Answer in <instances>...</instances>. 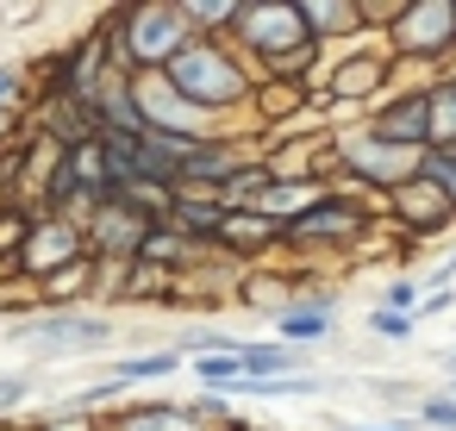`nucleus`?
<instances>
[{"instance_id": "f257e3e1", "label": "nucleus", "mask_w": 456, "mask_h": 431, "mask_svg": "<svg viewBox=\"0 0 456 431\" xmlns=\"http://www.w3.org/2000/svg\"><path fill=\"white\" fill-rule=\"evenodd\" d=\"M163 82H169L194 113H219V107H238V101L250 94V76H244L213 38H194V45L163 69Z\"/></svg>"}, {"instance_id": "f03ea898", "label": "nucleus", "mask_w": 456, "mask_h": 431, "mask_svg": "<svg viewBox=\"0 0 456 431\" xmlns=\"http://www.w3.org/2000/svg\"><path fill=\"white\" fill-rule=\"evenodd\" d=\"M126 57L138 63V69H169L200 32L182 20V7H138V13H126Z\"/></svg>"}, {"instance_id": "7ed1b4c3", "label": "nucleus", "mask_w": 456, "mask_h": 431, "mask_svg": "<svg viewBox=\"0 0 456 431\" xmlns=\"http://www.w3.org/2000/svg\"><path fill=\"white\" fill-rule=\"evenodd\" d=\"M232 26H238V38H244L250 51H263V63H269V69L313 45V32H306V20H300V7H281V0H269V7H238V20H232Z\"/></svg>"}, {"instance_id": "20e7f679", "label": "nucleus", "mask_w": 456, "mask_h": 431, "mask_svg": "<svg viewBox=\"0 0 456 431\" xmlns=\"http://www.w3.org/2000/svg\"><path fill=\"white\" fill-rule=\"evenodd\" d=\"M394 51L400 57H444V51H456V0H419V7H400Z\"/></svg>"}, {"instance_id": "39448f33", "label": "nucleus", "mask_w": 456, "mask_h": 431, "mask_svg": "<svg viewBox=\"0 0 456 431\" xmlns=\"http://www.w3.org/2000/svg\"><path fill=\"white\" fill-rule=\"evenodd\" d=\"M419 157H425V150H400V144H381L375 132H362V138H344L338 169H350V175H362V182H375V188H406V182L419 175Z\"/></svg>"}, {"instance_id": "423d86ee", "label": "nucleus", "mask_w": 456, "mask_h": 431, "mask_svg": "<svg viewBox=\"0 0 456 431\" xmlns=\"http://www.w3.org/2000/svg\"><path fill=\"white\" fill-rule=\"evenodd\" d=\"M356 232H362V207L344 200V194H319L306 213H294L281 225V238H294V244H344Z\"/></svg>"}, {"instance_id": "0eeeda50", "label": "nucleus", "mask_w": 456, "mask_h": 431, "mask_svg": "<svg viewBox=\"0 0 456 431\" xmlns=\"http://www.w3.org/2000/svg\"><path fill=\"white\" fill-rule=\"evenodd\" d=\"M369 132H375L381 144H400V150H431V94L412 88V94L387 101V107L369 119Z\"/></svg>"}, {"instance_id": "6e6552de", "label": "nucleus", "mask_w": 456, "mask_h": 431, "mask_svg": "<svg viewBox=\"0 0 456 431\" xmlns=\"http://www.w3.org/2000/svg\"><path fill=\"white\" fill-rule=\"evenodd\" d=\"M144 238H151V219H144L132 200L113 194V200L94 207V250H126V256H138Z\"/></svg>"}, {"instance_id": "1a4fd4ad", "label": "nucleus", "mask_w": 456, "mask_h": 431, "mask_svg": "<svg viewBox=\"0 0 456 431\" xmlns=\"http://www.w3.org/2000/svg\"><path fill=\"white\" fill-rule=\"evenodd\" d=\"M26 331H32L45 350H88V344L107 337V319H88V313H45V319H32Z\"/></svg>"}, {"instance_id": "9d476101", "label": "nucleus", "mask_w": 456, "mask_h": 431, "mask_svg": "<svg viewBox=\"0 0 456 431\" xmlns=\"http://www.w3.org/2000/svg\"><path fill=\"white\" fill-rule=\"evenodd\" d=\"M394 207L406 213V225H412V232H444V225L456 219L450 194H444V188H431V182H406V188H394Z\"/></svg>"}, {"instance_id": "9b49d317", "label": "nucleus", "mask_w": 456, "mask_h": 431, "mask_svg": "<svg viewBox=\"0 0 456 431\" xmlns=\"http://www.w3.org/2000/svg\"><path fill=\"white\" fill-rule=\"evenodd\" d=\"M275 331H281V344H319L325 331H331V300H306V306H288L281 319H275Z\"/></svg>"}, {"instance_id": "f8f14e48", "label": "nucleus", "mask_w": 456, "mask_h": 431, "mask_svg": "<svg viewBox=\"0 0 456 431\" xmlns=\"http://www.w3.org/2000/svg\"><path fill=\"white\" fill-rule=\"evenodd\" d=\"M387 82V57H350L338 76H331V94L338 101H356V94H375Z\"/></svg>"}, {"instance_id": "ddd939ff", "label": "nucleus", "mask_w": 456, "mask_h": 431, "mask_svg": "<svg viewBox=\"0 0 456 431\" xmlns=\"http://www.w3.org/2000/svg\"><path fill=\"white\" fill-rule=\"evenodd\" d=\"M238 356H244V375H306L300 369V350L294 344H238Z\"/></svg>"}, {"instance_id": "4468645a", "label": "nucleus", "mask_w": 456, "mask_h": 431, "mask_svg": "<svg viewBox=\"0 0 456 431\" xmlns=\"http://www.w3.org/2000/svg\"><path fill=\"white\" fill-rule=\"evenodd\" d=\"M431 150L456 157V82H431Z\"/></svg>"}, {"instance_id": "2eb2a0df", "label": "nucleus", "mask_w": 456, "mask_h": 431, "mask_svg": "<svg viewBox=\"0 0 456 431\" xmlns=\"http://www.w3.org/2000/svg\"><path fill=\"white\" fill-rule=\"evenodd\" d=\"M219 238H225V244H238V250H256V244H269V238H275V219H263V213H232V207H225Z\"/></svg>"}, {"instance_id": "dca6fc26", "label": "nucleus", "mask_w": 456, "mask_h": 431, "mask_svg": "<svg viewBox=\"0 0 456 431\" xmlns=\"http://www.w3.org/2000/svg\"><path fill=\"white\" fill-rule=\"evenodd\" d=\"M175 225H182V238L194 232V238H219V225H225V207L213 200H175Z\"/></svg>"}, {"instance_id": "f3484780", "label": "nucleus", "mask_w": 456, "mask_h": 431, "mask_svg": "<svg viewBox=\"0 0 456 431\" xmlns=\"http://www.w3.org/2000/svg\"><path fill=\"white\" fill-rule=\"evenodd\" d=\"M194 375H200L213 394H232V387L244 381V356H238V350H225V356H194Z\"/></svg>"}, {"instance_id": "a211bd4d", "label": "nucleus", "mask_w": 456, "mask_h": 431, "mask_svg": "<svg viewBox=\"0 0 456 431\" xmlns=\"http://www.w3.org/2000/svg\"><path fill=\"white\" fill-rule=\"evenodd\" d=\"M300 20H306V32H313V38H338V32L362 26V13H356V7H300Z\"/></svg>"}, {"instance_id": "6ab92c4d", "label": "nucleus", "mask_w": 456, "mask_h": 431, "mask_svg": "<svg viewBox=\"0 0 456 431\" xmlns=\"http://www.w3.org/2000/svg\"><path fill=\"white\" fill-rule=\"evenodd\" d=\"M119 431H194V419L175 412V406H144V412H132Z\"/></svg>"}, {"instance_id": "aec40b11", "label": "nucleus", "mask_w": 456, "mask_h": 431, "mask_svg": "<svg viewBox=\"0 0 456 431\" xmlns=\"http://www.w3.org/2000/svg\"><path fill=\"white\" fill-rule=\"evenodd\" d=\"M169 369H175V356H169V350H157V356H132V362H119V369H113V381L126 387V381H151V375H169Z\"/></svg>"}, {"instance_id": "412c9836", "label": "nucleus", "mask_w": 456, "mask_h": 431, "mask_svg": "<svg viewBox=\"0 0 456 431\" xmlns=\"http://www.w3.org/2000/svg\"><path fill=\"white\" fill-rule=\"evenodd\" d=\"M412 325H419V319L387 313V306H375V313H369V331H375V337H387V344H406V337H412Z\"/></svg>"}, {"instance_id": "4be33fe9", "label": "nucleus", "mask_w": 456, "mask_h": 431, "mask_svg": "<svg viewBox=\"0 0 456 431\" xmlns=\"http://www.w3.org/2000/svg\"><path fill=\"white\" fill-rule=\"evenodd\" d=\"M419 300H425L419 281H387V294H381V306L387 313H406V319H419Z\"/></svg>"}, {"instance_id": "5701e85b", "label": "nucleus", "mask_w": 456, "mask_h": 431, "mask_svg": "<svg viewBox=\"0 0 456 431\" xmlns=\"http://www.w3.org/2000/svg\"><path fill=\"white\" fill-rule=\"evenodd\" d=\"M419 419H425V425H437V431H456V400H450V394H437V400H425V406H419Z\"/></svg>"}, {"instance_id": "b1692460", "label": "nucleus", "mask_w": 456, "mask_h": 431, "mask_svg": "<svg viewBox=\"0 0 456 431\" xmlns=\"http://www.w3.org/2000/svg\"><path fill=\"white\" fill-rule=\"evenodd\" d=\"M182 20H188V26H232L238 7H207V0H200V7H182Z\"/></svg>"}, {"instance_id": "393cba45", "label": "nucleus", "mask_w": 456, "mask_h": 431, "mask_svg": "<svg viewBox=\"0 0 456 431\" xmlns=\"http://www.w3.org/2000/svg\"><path fill=\"white\" fill-rule=\"evenodd\" d=\"M431 281H456V250H450V256H444V263L431 269Z\"/></svg>"}, {"instance_id": "a878e982", "label": "nucleus", "mask_w": 456, "mask_h": 431, "mask_svg": "<svg viewBox=\"0 0 456 431\" xmlns=\"http://www.w3.org/2000/svg\"><path fill=\"white\" fill-rule=\"evenodd\" d=\"M350 431H412V419H387V425H350Z\"/></svg>"}, {"instance_id": "bb28decb", "label": "nucleus", "mask_w": 456, "mask_h": 431, "mask_svg": "<svg viewBox=\"0 0 456 431\" xmlns=\"http://www.w3.org/2000/svg\"><path fill=\"white\" fill-rule=\"evenodd\" d=\"M13 82H20L13 69H0V101H7V94H13Z\"/></svg>"}, {"instance_id": "cd10ccee", "label": "nucleus", "mask_w": 456, "mask_h": 431, "mask_svg": "<svg viewBox=\"0 0 456 431\" xmlns=\"http://www.w3.org/2000/svg\"><path fill=\"white\" fill-rule=\"evenodd\" d=\"M444 194H450V207H456V163H450V182H444Z\"/></svg>"}, {"instance_id": "c85d7f7f", "label": "nucleus", "mask_w": 456, "mask_h": 431, "mask_svg": "<svg viewBox=\"0 0 456 431\" xmlns=\"http://www.w3.org/2000/svg\"><path fill=\"white\" fill-rule=\"evenodd\" d=\"M450 400H456V381H450Z\"/></svg>"}, {"instance_id": "c756f323", "label": "nucleus", "mask_w": 456, "mask_h": 431, "mask_svg": "<svg viewBox=\"0 0 456 431\" xmlns=\"http://www.w3.org/2000/svg\"><path fill=\"white\" fill-rule=\"evenodd\" d=\"M238 431H250V425H238Z\"/></svg>"}]
</instances>
